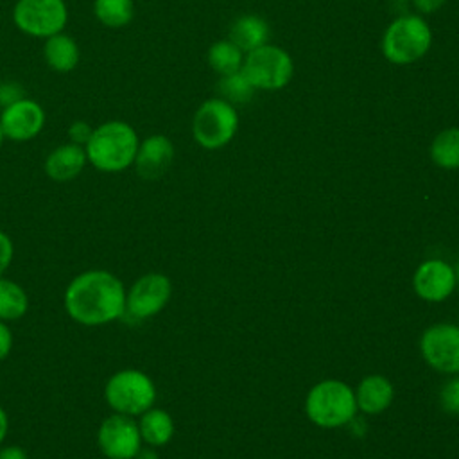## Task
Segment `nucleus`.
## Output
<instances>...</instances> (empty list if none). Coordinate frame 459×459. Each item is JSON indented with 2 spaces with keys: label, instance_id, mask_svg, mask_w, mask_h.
<instances>
[{
  "label": "nucleus",
  "instance_id": "obj_1",
  "mask_svg": "<svg viewBox=\"0 0 459 459\" xmlns=\"http://www.w3.org/2000/svg\"><path fill=\"white\" fill-rule=\"evenodd\" d=\"M126 287L106 269H86L75 274L63 294L66 316L81 326H106L126 314Z\"/></svg>",
  "mask_w": 459,
  "mask_h": 459
},
{
  "label": "nucleus",
  "instance_id": "obj_2",
  "mask_svg": "<svg viewBox=\"0 0 459 459\" xmlns=\"http://www.w3.org/2000/svg\"><path fill=\"white\" fill-rule=\"evenodd\" d=\"M138 133L126 120H106L93 127L84 145L88 163L104 174H118L133 167L138 151Z\"/></svg>",
  "mask_w": 459,
  "mask_h": 459
},
{
  "label": "nucleus",
  "instance_id": "obj_3",
  "mask_svg": "<svg viewBox=\"0 0 459 459\" xmlns=\"http://www.w3.org/2000/svg\"><path fill=\"white\" fill-rule=\"evenodd\" d=\"M355 391L342 380L328 378L317 382L307 394L305 412L308 420L323 429L348 425L357 414Z\"/></svg>",
  "mask_w": 459,
  "mask_h": 459
},
{
  "label": "nucleus",
  "instance_id": "obj_4",
  "mask_svg": "<svg viewBox=\"0 0 459 459\" xmlns=\"http://www.w3.org/2000/svg\"><path fill=\"white\" fill-rule=\"evenodd\" d=\"M154 380L136 368L115 371L104 384V400L111 412L138 418L156 403Z\"/></svg>",
  "mask_w": 459,
  "mask_h": 459
},
{
  "label": "nucleus",
  "instance_id": "obj_5",
  "mask_svg": "<svg viewBox=\"0 0 459 459\" xmlns=\"http://www.w3.org/2000/svg\"><path fill=\"white\" fill-rule=\"evenodd\" d=\"M432 43V34L421 16L407 14L389 23L382 38V54L389 63L409 65L423 57Z\"/></svg>",
  "mask_w": 459,
  "mask_h": 459
},
{
  "label": "nucleus",
  "instance_id": "obj_6",
  "mask_svg": "<svg viewBox=\"0 0 459 459\" xmlns=\"http://www.w3.org/2000/svg\"><path fill=\"white\" fill-rule=\"evenodd\" d=\"M13 23L25 36L47 39L65 30L68 5L65 0H16L13 5Z\"/></svg>",
  "mask_w": 459,
  "mask_h": 459
},
{
  "label": "nucleus",
  "instance_id": "obj_7",
  "mask_svg": "<svg viewBox=\"0 0 459 459\" xmlns=\"http://www.w3.org/2000/svg\"><path fill=\"white\" fill-rule=\"evenodd\" d=\"M238 127V117L233 104L224 99L204 100L192 120L194 140L204 149H221L231 142Z\"/></svg>",
  "mask_w": 459,
  "mask_h": 459
},
{
  "label": "nucleus",
  "instance_id": "obj_8",
  "mask_svg": "<svg viewBox=\"0 0 459 459\" xmlns=\"http://www.w3.org/2000/svg\"><path fill=\"white\" fill-rule=\"evenodd\" d=\"M240 72L255 90H280L292 79L294 65L283 48L265 43L247 52Z\"/></svg>",
  "mask_w": 459,
  "mask_h": 459
},
{
  "label": "nucleus",
  "instance_id": "obj_9",
  "mask_svg": "<svg viewBox=\"0 0 459 459\" xmlns=\"http://www.w3.org/2000/svg\"><path fill=\"white\" fill-rule=\"evenodd\" d=\"M172 296L170 278L163 273H145L126 290V314L134 321L158 316Z\"/></svg>",
  "mask_w": 459,
  "mask_h": 459
},
{
  "label": "nucleus",
  "instance_id": "obj_10",
  "mask_svg": "<svg viewBox=\"0 0 459 459\" xmlns=\"http://www.w3.org/2000/svg\"><path fill=\"white\" fill-rule=\"evenodd\" d=\"M97 446L106 459H134L143 446L136 420L118 412L106 416L97 429Z\"/></svg>",
  "mask_w": 459,
  "mask_h": 459
},
{
  "label": "nucleus",
  "instance_id": "obj_11",
  "mask_svg": "<svg viewBox=\"0 0 459 459\" xmlns=\"http://www.w3.org/2000/svg\"><path fill=\"white\" fill-rule=\"evenodd\" d=\"M420 351L432 369L459 373V326L452 323L429 326L420 337Z\"/></svg>",
  "mask_w": 459,
  "mask_h": 459
},
{
  "label": "nucleus",
  "instance_id": "obj_12",
  "mask_svg": "<svg viewBox=\"0 0 459 459\" xmlns=\"http://www.w3.org/2000/svg\"><path fill=\"white\" fill-rule=\"evenodd\" d=\"M47 122V113L43 106L30 99L23 97L9 106H4L0 111V126L4 134L11 142H30L43 129Z\"/></svg>",
  "mask_w": 459,
  "mask_h": 459
},
{
  "label": "nucleus",
  "instance_id": "obj_13",
  "mask_svg": "<svg viewBox=\"0 0 459 459\" xmlns=\"http://www.w3.org/2000/svg\"><path fill=\"white\" fill-rule=\"evenodd\" d=\"M414 292L430 303H439L450 298L455 289L454 267L439 258L425 260L418 265L412 276Z\"/></svg>",
  "mask_w": 459,
  "mask_h": 459
},
{
  "label": "nucleus",
  "instance_id": "obj_14",
  "mask_svg": "<svg viewBox=\"0 0 459 459\" xmlns=\"http://www.w3.org/2000/svg\"><path fill=\"white\" fill-rule=\"evenodd\" d=\"M174 160V145L165 134H149L140 140L134 156V170L142 179L154 181L161 178Z\"/></svg>",
  "mask_w": 459,
  "mask_h": 459
},
{
  "label": "nucleus",
  "instance_id": "obj_15",
  "mask_svg": "<svg viewBox=\"0 0 459 459\" xmlns=\"http://www.w3.org/2000/svg\"><path fill=\"white\" fill-rule=\"evenodd\" d=\"M86 165L88 158L84 147L72 142H65L47 154L43 161V170L52 181L68 183L79 178Z\"/></svg>",
  "mask_w": 459,
  "mask_h": 459
},
{
  "label": "nucleus",
  "instance_id": "obj_16",
  "mask_svg": "<svg viewBox=\"0 0 459 459\" xmlns=\"http://www.w3.org/2000/svg\"><path fill=\"white\" fill-rule=\"evenodd\" d=\"M394 398V387L384 375L364 377L355 389L357 409L364 414L384 412Z\"/></svg>",
  "mask_w": 459,
  "mask_h": 459
},
{
  "label": "nucleus",
  "instance_id": "obj_17",
  "mask_svg": "<svg viewBox=\"0 0 459 459\" xmlns=\"http://www.w3.org/2000/svg\"><path fill=\"white\" fill-rule=\"evenodd\" d=\"M43 59L56 74H68L77 68L81 48L77 41L65 30L43 39Z\"/></svg>",
  "mask_w": 459,
  "mask_h": 459
},
{
  "label": "nucleus",
  "instance_id": "obj_18",
  "mask_svg": "<svg viewBox=\"0 0 459 459\" xmlns=\"http://www.w3.org/2000/svg\"><path fill=\"white\" fill-rule=\"evenodd\" d=\"M142 441L147 446H163L174 436V420L165 409L151 407L136 420Z\"/></svg>",
  "mask_w": 459,
  "mask_h": 459
},
{
  "label": "nucleus",
  "instance_id": "obj_19",
  "mask_svg": "<svg viewBox=\"0 0 459 459\" xmlns=\"http://www.w3.org/2000/svg\"><path fill=\"white\" fill-rule=\"evenodd\" d=\"M269 39V25L256 14H244L235 20L230 30V41L242 52H251Z\"/></svg>",
  "mask_w": 459,
  "mask_h": 459
},
{
  "label": "nucleus",
  "instance_id": "obj_20",
  "mask_svg": "<svg viewBox=\"0 0 459 459\" xmlns=\"http://www.w3.org/2000/svg\"><path fill=\"white\" fill-rule=\"evenodd\" d=\"M29 294L13 278L0 276V321L14 323L29 312Z\"/></svg>",
  "mask_w": 459,
  "mask_h": 459
},
{
  "label": "nucleus",
  "instance_id": "obj_21",
  "mask_svg": "<svg viewBox=\"0 0 459 459\" xmlns=\"http://www.w3.org/2000/svg\"><path fill=\"white\" fill-rule=\"evenodd\" d=\"M95 20L108 29H122L134 18L133 0H93L91 5Z\"/></svg>",
  "mask_w": 459,
  "mask_h": 459
},
{
  "label": "nucleus",
  "instance_id": "obj_22",
  "mask_svg": "<svg viewBox=\"0 0 459 459\" xmlns=\"http://www.w3.org/2000/svg\"><path fill=\"white\" fill-rule=\"evenodd\" d=\"M430 158L441 169H459V127H448L437 133L430 143Z\"/></svg>",
  "mask_w": 459,
  "mask_h": 459
},
{
  "label": "nucleus",
  "instance_id": "obj_23",
  "mask_svg": "<svg viewBox=\"0 0 459 459\" xmlns=\"http://www.w3.org/2000/svg\"><path fill=\"white\" fill-rule=\"evenodd\" d=\"M208 65L222 77L235 72H240L244 63V52L233 45L230 39L226 41H215L208 48Z\"/></svg>",
  "mask_w": 459,
  "mask_h": 459
},
{
  "label": "nucleus",
  "instance_id": "obj_24",
  "mask_svg": "<svg viewBox=\"0 0 459 459\" xmlns=\"http://www.w3.org/2000/svg\"><path fill=\"white\" fill-rule=\"evenodd\" d=\"M219 93L230 104H246L251 100L255 93V86L247 81L242 72H235L230 75H222L219 81Z\"/></svg>",
  "mask_w": 459,
  "mask_h": 459
},
{
  "label": "nucleus",
  "instance_id": "obj_25",
  "mask_svg": "<svg viewBox=\"0 0 459 459\" xmlns=\"http://www.w3.org/2000/svg\"><path fill=\"white\" fill-rule=\"evenodd\" d=\"M439 405L446 414H459V377L445 380L439 389Z\"/></svg>",
  "mask_w": 459,
  "mask_h": 459
},
{
  "label": "nucleus",
  "instance_id": "obj_26",
  "mask_svg": "<svg viewBox=\"0 0 459 459\" xmlns=\"http://www.w3.org/2000/svg\"><path fill=\"white\" fill-rule=\"evenodd\" d=\"M91 131H93V126L90 122H86V120H74L66 127V136H68V142L84 147L88 143L90 136H91Z\"/></svg>",
  "mask_w": 459,
  "mask_h": 459
},
{
  "label": "nucleus",
  "instance_id": "obj_27",
  "mask_svg": "<svg viewBox=\"0 0 459 459\" xmlns=\"http://www.w3.org/2000/svg\"><path fill=\"white\" fill-rule=\"evenodd\" d=\"M27 97L22 84L16 81H4L0 82V106H9L20 99Z\"/></svg>",
  "mask_w": 459,
  "mask_h": 459
},
{
  "label": "nucleus",
  "instance_id": "obj_28",
  "mask_svg": "<svg viewBox=\"0 0 459 459\" xmlns=\"http://www.w3.org/2000/svg\"><path fill=\"white\" fill-rule=\"evenodd\" d=\"M13 258H14V242L4 230H0V276L5 274V271L13 264Z\"/></svg>",
  "mask_w": 459,
  "mask_h": 459
},
{
  "label": "nucleus",
  "instance_id": "obj_29",
  "mask_svg": "<svg viewBox=\"0 0 459 459\" xmlns=\"http://www.w3.org/2000/svg\"><path fill=\"white\" fill-rule=\"evenodd\" d=\"M13 344H14V337H13V330H11L9 323L0 321V362L9 357Z\"/></svg>",
  "mask_w": 459,
  "mask_h": 459
},
{
  "label": "nucleus",
  "instance_id": "obj_30",
  "mask_svg": "<svg viewBox=\"0 0 459 459\" xmlns=\"http://www.w3.org/2000/svg\"><path fill=\"white\" fill-rule=\"evenodd\" d=\"M0 459H29V454L20 445L0 446Z\"/></svg>",
  "mask_w": 459,
  "mask_h": 459
},
{
  "label": "nucleus",
  "instance_id": "obj_31",
  "mask_svg": "<svg viewBox=\"0 0 459 459\" xmlns=\"http://www.w3.org/2000/svg\"><path fill=\"white\" fill-rule=\"evenodd\" d=\"M414 7L423 13V14H430L434 11H437L446 0H412Z\"/></svg>",
  "mask_w": 459,
  "mask_h": 459
},
{
  "label": "nucleus",
  "instance_id": "obj_32",
  "mask_svg": "<svg viewBox=\"0 0 459 459\" xmlns=\"http://www.w3.org/2000/svg\"><path fill=\"white\" fill-rule=\"evenodd\" d=\"M7 432H9V416H7L5 409L0 405V446L4 445V441L7 437Z\"/></svg>",
  "mask_w": 459,
  "mask_h": 459
},
{
  "label": "nucleus",
  "instance_id": "obj_33",
  "mask_svg": "<svg viewBox=\"0 0 459 459\" xmlns=\"http://www.w3.org/2000/svg\"><path fill=\"white\" fill-rule=\"evenodd\" d=\"M134 459H160V455H158V452L154 450V446H142L140 450H138V454L134 455Z\"/></svg>",
  "mask_w": 459,
  "mask_h": 459
},
{
  "label": "nucleus",
  "instance_id": "obj_34",
  "mask_svg": "<svg viewBox=\"0 0 459 459\" xmlns=\"http://www.w3.org/2000/svg\"><path fill=\"white\" fill-rule=\"evenodd\" d=\"M452 267H454V276H455V287H459V256Z\"/></svg>",
  "mask_w": 459,
  "mask_h": 459
},
{
  "label": "nucleus",
  "instance_id": "obj_35",
  "mask_svg": "<svg viewBox=\"0 0 459 459\" xmlns=\"http://www.w3.org/2000/svg\"><path fill=\"white\" fill-rule=\"evenodd\" d=\"M7 138H5V134H4V129H2V126H0V147L4 145V142H5Z\"/></svg>",
  "mask_w": 459,
  "mask_h": 459
}]
</instances>
